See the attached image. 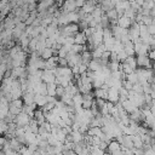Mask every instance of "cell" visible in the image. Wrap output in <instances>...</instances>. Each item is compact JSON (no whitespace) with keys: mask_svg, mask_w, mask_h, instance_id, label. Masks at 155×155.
Instances as JSON below:
<instances>
[{"mask_svg":"<svg viewBox=\"0 0 155 155\" xmlns=\"http://www.w3.org/2000/svg\"><path fill=\"white\" fill-rule=\"evenodd\" d=\"M29 120H30V116L28 115V114H25V113H23V111H21L19 114H17L16 116H15V122H16V125L17 126H24V125H28L29 124Z\"/></svg>","mask_w":155,"mask_h":155,"instance_id":"obj_1","label":"cell"},{"mask_svg":"<svg viewBox=\"0 0 155 155\" xmlns=\"http://www.w3.org/2000/svg\"><path fill=\"white\" fill-rule=\"evenodd\" d=\"M107 101H109V102H111V103H114V104L119 101V91H117V88H115V87H113V86H110V87L108 88V97H107Z\"/></svg>","mask_w":155,"mask_h":155,"instance_id":"obj_2","label":"cell"},{"mask_svg":"<svg viewBox=\"0 0 155 155\" xmlns=\"http://www.w3.org/2000/svg\"><path fill=\"white\" fill-rule=\"evenodd\" d=\"M86 41H87V38H86V35L81 30H79V31H76L74 34V44L84 45V44H86Z\"/></svg>","mask_w":155,"mask_h":155,"instance_id":"obj_3","label":"cell"},{"mask_svg":"<svg viewBox=\"0 0 155 155\" xmlns=\"http://www.w3.org/2000/svg\"><path fill=\"white\" fill-rule=\"evenodd\" d=\"M121 104H122V108L126 110V113H127V114L132 113L134 109H137V108H138V107H136V104H134L131 99H128V98H127L126 101H124Z\"/></svg>","mask_w":155,"mask_h":155,"instance_id":"obj_4","label":"cell"},{"mask_svg":"<svg viewBox=\"0 0 155 155\" xmlns=\"http://www.w3.org/2000/svg\"><path fill=\"white\" fill-rule=\"evenodd\" d=\"M93 94L96 98H103L107 101V97H108V90L105 88H102V87H97V88H93Z\"/></svg>","mask_w":155,"mask_h":155,"instance_id":"obj_5","label":"cell"},{"mask_svg":"<svg viewBox=\"0 0 155 155\" xmlns=\"http://www.w3.org/2000/svg\"><path fill=\"white\" fill-rule=\"evenodd\" d=\"M23 99V103L24 104H31L34 102V92H29V91H24L22 93V97Z\"/></svg>","mask_w":155,"mask_h":155,"instance_id":"obj_6","label":"cell"},{"mask_svg":"<svg viewBox=\"0 0 155 155\" xmlns=\"http://www.w3.org/2000/svg\"><path fill=\"white\" fill-rule=\"evenodd\" d=\"M124 50L127 53V56H134V50H133V41L132 40H127L124 42Z\"/></svg>","mask_w":155,"mask_h":155,"instance_id":"obj_7","label":"cell"},{"mask_svg":"<svg viewBox=\"0 0 155 155\" xmlns=\"http://www.w3.org/2000/svg\"><path fill=\"white\" fill-rule=\"evenodd\" d=\"M33 117L38 121L39 125L45 121V116H44V113H42V110H41L40 107H38L36 109H34V115H33Z\"/></svg>","mask_w":155,"mask_h":155,"instance_id":"obj_8","label":"cell"},{"mask_svg":"<svg viewBox=\"0 0 155 155\" xmlns=\"http://www.w3.org/2000/svg\"><path fill=\"white\" fill-rule=\"evenodd\" d=\"M117 25L121 28H128L131 25V19L127 18L126 16H121L117 18Z\"/></svg>","mask_w":155,"mask_h":155,"instance_id":"obj_9","label":"cell"},{"mask_svg":"<svg viewBox=\"0 0 155 155\" xmlns=\"http://www.w3.org/2000/svg\"><path fill=\"white\" fill-rule=\"evenodd\" d=\"M34 103L38 107H42L46 103V96L40 94V93H34Z\"/></svg>","mask_w":155,"mask_h":155,"instance_id":"obj_10","label":"cell"},{"mask_svg":"<svg viewBox=\"0 0 155 155\" xmlns=\"http://www.w3.org/2000/svg\"><path fill=\"white\" fill-rule=\"evenodd\" d=\"M8 142H10V148L12 149V150H15V151H17L18 153V150H19V148L23 145V144H21L18 140H17V138L16 137H13V138H11V139H8Z\"/></svg>","mask_w":155,"mask_h":155,"instance_id":"obj_11","label":"cell"},{"mask_svg":"<svg viewBox=\"0 0 155 155\" xmlns=\"http://www.w3.org/2000/svg\"><path fill=\"white\" fill-rule=\"evenodd\" d=\"M87 69L88 70H92V71H98L101 69V65H99V63L96 59H91L87 63Z\"/></svg>","mask_w":155,"mask_h":155,"instance_id":"obj_12","label":"cell"},{"mask_svg":"<svg viewBox=\"0 0 155 155\" xmlns=\"http://www.w3.org/2000/svg\"><path fill=\"white\" fill-rule=\"evenodd\" d=\"M67 18H68L69 23H78L79 22V16H78V12H75V11L68 12L67 13Z\"/></svg>","mask_w":155,"mask_h":155,"instance_id":"obj_13","label":"cell"},{"mask_svg":"<svg viewBox=\"0 0 155 155\" xmlns=\"http://www.w3.org/2000/svg\"><path fill=\"white\" fill-rule=\"evenodd\" d=\"M92 59V56H91V51H82L81 52V63H84V64H86L87 65V63L90 62Z\"/></svg>","mask_w":155,"mask_h":155,"instance_id":"obj_14","label":"cell"},{"mask_svg":"<svg viewBox=\"0 0 155 155\" xmlns=\"http://www.w3.org/2000/svg\"><path fill=\"white\" fill-rule=\"evenodd\" d=\"M115 10H127L128 7H130V1L128 0H126V1H117L116 4H115Z\"/></svg>","mask_w":155,"mask_h":155,"instance_id":"obj_15","label":"cell"},{"mask_svg":"<svg viewBox=\"0 0 155 155\" xmlns=\"http://www.w3.org/2000/svg\"><path fill=\"white\" fill-rule=\"evenodd\" d=\"M57 65H58V64H57V62L52 58V56H51L50 58L45 59V68H47V69H54Z\"/></svg>","mask_w":155,"mask_h":155,"instance_id":"obj_16","label":"cell"},{"mask_svg":"<svg viewBox=\"0 0 155 155\" xmlns=\"http://www.w3.org/2000/svg\"><path fill=\"white\" fill-rule=\"evenodd\" d=\"M124 62H125V63H127V64H128L133 70L137 68V63H136V58H134V56H127V57H126V59H125Z\"/></svg>","mask_w":155,"mask_h":155,"instance_id":"obj_17","label":"cell"},{"mask_svg":"<svg viewBox=\"0 0 155 155\" xmlns=\"http://www.w3.org/2000/svg\"><path fill=\"white\" fill-rule=\"evenodd\" d=\"M99 24L102 25V28H108V27L110 28V25H109V18H108V16L105 15V12H103V13H102Z\"/></svg>","mask_w":155,"mask_h":155,"instance_id":"obj_18","label":"cell"},{"mask_svg":"<svg viewBox=\"0 0 155 155\" xmlns=\"http://www.w3.org/2000/svg\"><path fill=\"white\" fill-rule=\"evenodd\" d=\"M52 56V50H51V47H45L41 52H40V57L42 58V59H47V58H50Z\"/></svg>","mask_w":155,"mask_h":155,"instance_id":"obj_19","label":"cell"},{"mask_svg":"<svg viewBox=\"0 0 155 155\" xmlns=\"http://www.w3.org/2000/svg\"><path fill=\"white\" fill-rule=\"evenodd\" d=\"M101 132V127L99 126H93V127H88L86 131V134L88 136H97Z\"/></svg>","mask_w":155,"mask_h":155,"instance_id":"obj_20","label":"cell"},{"mask_svg":"<svg viewBox=\"0 0 155 155\" xmlns=\"http://www.w3.org/2000/svg\"><path fill=\"white\" fill-rule=\"evenodd\" d=\"M70 134H71V138H73V142H74V143L82 140V136H84V134H82L81 132H79V131H71Z\"/></svg>","mask_w":155,"mask_h":155,"instance_id":"obj_21","label":"cell"},{"mask_svg":"<svg viewBox=\"0 0 155 155\" xmlns=\"http://www.w3.org/2000/svg\"><path fill=\"white\" fill-rule=\"evenodd\" d=\"M122 16H126L127 18H130L131 21H133V19H134V16H136V11L132 10L131 7H128L127 10L124 11V15H122Z\"/></svg>","mask_w":155,"mask_h":155,"instance_id":"obj_22","label":"cell"},{"mask_svg":"<svg viewBox=\"0 0 155 155\" xmlns=\"http://www.w3.org/2000/svg\"><path fill=\"white\" fill-rule=\"evenodd\" d=\"M11 10H12V7H11V5L7 2V4H6V5H5L2 8H1V11H0V16L5 18V17H6V16L10 13V11H11Z\"/></svg>","mask_w":155,"mask_h":155,"instance_id":"obj_23","label":"cell"},{"mask_svg":"<svg viewBox=\"0 0 155 155\" xmlns=\"http://www.w3.org/2000/svg\"><path fill=\"white\" fill-rule=\"evenodd\" d=\"M105 15L108 16V18H109V19H115V18H117V12H116L115 7L109 8V10L105 12Z\"/></svg>","mask_w":155,"mask_h":155,"instance_id":"obj_24","label":"cell"},{"mask_svg":"<svg viewBox=\"0 0 155 155\" xmlns=\"http://www.w3.org/2000/svg\"><path fill=\"white\" fill-rule=\"evenodd\" d=\"M38 93L44 94V96H46V94H47V86H46V82L41 81V82L39 84V90H38Z\"/></svg>","mask_w":155,"mask_h":155,"instance_id":"obj_25","label":"cell"},{"mask_svg":"<svg viewBox=\"0 0 155 155\" xmlns=\"http://www.w3.org/2000/svg\"><path fill=\"white\" fill-rule=\"evenodd\" d=\"M22 90L21 88H12L11 90V96H12V99H16V98H21L22 97Z\"/></svg>","mask_w":155,"mask_h":155,"instance_id":"obj_26","label":"cell"},{"mask_svg":"<svg viewBox=\"0 0 155 155\" xmlns=\"http://www.w3.org/2000/svg\"><path fill=\"white\" fill-rule=\"evenodd\" d=\"M122 48H124V44H122L120 40H115V42L113 44V51L119 52V51H121Z\"/></svg>","mask_w":155,"mask_h":155,"instance_id":"obj_27","label":"cell"},{"mask_svg":"<svg viewBox=\"0 0 155 155\" xmlns=\"http://www.w3.org/2000/svg\"><path fill=\"white\" fill-rule=\"evenodd\" d=\"M126 80H128V81H130V82H132V84H134V82H138V78H137V74H136L134 71H132V73L127 74V75H126Z\"/></svg>","mask_w":155,"mask_h":155,"instance_id":"obj_28","label":"cell"},{"mask_svg":"<svg viewBox=\"0 0 155 155\" xmlns=\"http://www.w3.org/2000/svg\"><path fill=\"white\" fill-rule=\"evenodd\" d=\"M8 104H11L13 107H17V108H22V105L24 103H23V99L22 98H16V99H12L11 102H8Z\"/></svg>","mask_w":155,"mask_h":155,"instance_id":"obj_29","label":"cell"},{"mask_svg":"<svg viewBox=\"0 0 155 155\" xmlns=\"http://www.w3.org/2000/svg\"><path fill=\"white\" fill-rule=\"evenodd\" d=\"M36 42H38L36 38H30V40H29V44H28V48H29V51H30V52H31V51H35V47H36Z\"/></svg>","mask_w":155,"mask_h":155,"instance_id":"obj_30","label":"cell"},{"mask_svg":"<svg viewBox=\"0 0 155 155\" xmlns=\"http://www.w3.org/2000/svg\"><path fill=\"white\" fill-rule=\"evenodd\" d=\"M140 23H143V24H145V25H149L150 23H155V22H154V17H150V16H143Z\"/></svg>","mask_w":155,"mask_h":155,"instance_id":"obj_31","label":"cell"},{"mask_svg":"<svg viewBox=\"0 0 155 155\" xmlns=\"http://www.w3.org/2000/svg\"><path fill=\"white\" fill-rule=\"evenodd\" d=\"M35 67L38 69H45V59H42L41 57H39L35 62Z\"/></svg>","mask_w":155,"mask_h":155,"instance_id":"obj_32","label":"cell"},{"mask_svg":"<svg viewBox=\"0 0 155 155\" xmlns=\"http://www.w3.org/2000/svg\"><path fill=\"white\" fill-rule=\"evenodd\" d=\"M116 54H117V58H119V62H124L125 59H126V57H127V53L125 52V50L122 48L121 51H119V52H116Z\"/></svg>","mask_w":155,"mask_h":155,"instance_id":"obj_33","label":"cell"},{"mask_svg":"<svg viewBox=\"0 0 155 155\" xmlns=\"http://www.w3.org/2000/svg\"><path fill=\"white\" fill-rule=\"evenodd\" d=\"M53 137H54V138H56L58 142L63 143V142H64V138H65V134H64V133H63V132L59 130V131H58V132H57V133H56Z\"/></svg>","mask_w":155,"mask_h":155,"instance_id":"obj_34","label":"cell"},{"mask_svg":"<svg viewBox=\"0 0 155 155\" xmlns=\"http://www.w3.org/2000/svg\"><path fill=\"white\" fill-rule=\"evenodd\" d=\"M8 113L13 114V115H17L21 113V108H17V107H13L11 104H8Z\"/></svg>","mask_w":155,"mask_h":155,"instance_id":"obj_35","label":"cell"},{"mask_svg":"<svg viewBox=\"0 0 155 155\" xmlns=\"http://www.w3.org/2000/svg\"><path fill=\"white\" fill-rule=\"evenodd\" d=\"M63 93H64V87L61 86V85H57V86H56V97L59 98Z\"/></svg>","mask_w":155,"mask_h":155,"instance_id":"obj_36","label":"cell"},{"mask_svg":"<svg viewBox=\"0 0 155 155\" xmlns=\"http://www.w3.org/2000/svg\"><path fill=\"white\" fill-rule=\"evenodd\" d=\"M7 70V67H6V63H0V80L4 78V75H5V71Z\"/></svg>","mask_w":155,"mask_h":155,"instance_id":"obj_37","label":"cell"},{"mask_svg":"<svg viewBox=\"0 0 155 155\" xmlns=\"http://www.w3.org/2000/svg\"><path fill=\"white\" fill-rule=\"evenodd\" d=\"M109 61H110V62H119V58H117V54H116L115 51H110Z\"/></svg>","mask_w":155,"mask_h":155,"instance_id":"obj_38","label":"cell"},{"mask_svg":"<svg viewBox=\"0 0 155 155\" xmlns=\"http://www.w3.org/2000/svg\"><path fill=\"white\" fill-rule=\"evenodd\" d=\"M91 104H92V101H87V99H82V102H81V108H84V109H90V107H91Z\"/></svg>","mask_w":155,"mask_h":155,"instance_id":"obj_39","label":"cell"},{"mask_svg":"<svg viewBox=\"0 0 155 155\" xmlns=\"http://www.w3.org/2000/svg\"><path fill=\"white\" fill-rule=\"evenodd\" d=\"M48 145V142L47 139H40L38 142V148H42V149H46V147Z\"/></svg>","mask_w":155,"mask_h":155,"instance_id":"obj_40","label":"cell"},{"mask_svg":"<svg viewBox=\"0 0 155 155\" xmlns=\"http://www.w3.org/2000/svg\"><path fill=\"white\" fill-rule=\"evenodd\" d=\"M147 30L150 35H154L155 34V23H150L149 25H147Z\"/></svg>","mask_w":155,"mask_h":155,"instance_id":"obj_41","label":"cell"},{"mask_svg":"<svg viewBox=\"0 0 155 155\" xmlns=\"http://www.w3.org/2000/svg\"><path fill=\"white\" fill-rule=\"evenodd\" d=\"M78 27H79V30H84L85 28L88 27V24H87L86 21H79V22H78Z\"/></svg>","mask_w":155,"mask_h":155,"instance_id":"obj_42","label":"cell"},{"mask_svg":"<svg viewBox=\"0 0 155 155\" xmlns=\"http://www.w3.org/2000/svg\"><path fill=\"white\" fill-rule=\"evenodd\" d=\"M57 64H58L59 67H67V64H68V61H67L64 57H59V59H58Z\"/></svg>","mask_w":155,"mask_h":155,"instance_id":"obj_43","label":"cell"},{"mask_svg":"<svg viewBox=\"0 0 155 155\" xmlns=\"http://www.w3.org/2000/svg\"><path fill=\"white\" fill-rule=\"evenodd\" d=\"M107 145H108V143H107V142H104V140H101V142L97 144V147H98L99 149H102L104 153H105V150H107Z\"/></svg>","mask_w":155,"mask_h":155,"instance_id":"obj_44","label":"cell"},{"mask_svg":"<svg viewBox=\"0 0 155 155\" xmlns=\"http://www.w3.org/2000/svg\"><path fill=\"white\" fill-rule=\"evenodd\" d=\"M109 54H110V51H103L102 52V54H101V57L99 58H102V59H104V61H109Z\"/></svg>","mask_w":155,"mask_h":155,"instance_id":"obj_45","label":"cell"},{"mask_svg":"<svg viewBox=\"0 0 155 155\" xmlns=\"http://www.w3.org/2000/svg\"><path fill=\"white\" fill-rule=\"evenodd\" d=\"M147 57H148L149 59L154 61V59H155V51H154V50H149V51L147 52Z\"/></svg>","mask_w":155,"mask_h":155,"instance_id":"obj_46","label":"cell"},{"mask_svg":"<svg viewBox=\"0 0 155 155\" xmlns=\"http://www.w3.org/2000/svg\"><path fill=\"white\" fill-rule=\"evenodd\" d=\"M86 70H87V65L84 64V63H80V64H79V74H82V73H85Z\"/></svg>","mask_w":155,"mask_h":155,"instance_id":"obj_47","label":"cell"},{"mask_svg":"<svg viewBox=\"0 0 155 155\" xmlns=\"http://www.w3.org/2000/svg\"><path fill=\"white\" fill-rule=\"evenodd\" d=\"M67 53H68V52H67L63 47H61V48L58 50V52H57V56H58V57H65V56H67Z\"/></svg>","mask_w":155,"mask_h":155,"instance_id":"obj_48","label":"cell"},{"mask_svg":"<svg viewBox=\"0 0 155 155\" xmlns=\"http://www.w3.org/2000/svg\"><path fill=\"white\" fill-rule=\"evenodd\" d=\"M34 18H36V17H31V16H28V17L24 19V23H25V25H30V24L33 23Z\"/></svg>","mask_w":155,"mask_h":155,"instance_id":"obj_49","label":"cell"},{"mask_svg":"<svg viewBox=\"0 0 155 155\" xmlns=\"http://www.w3.org/2000/svg\"><path fill=\"white\" fill-rule=\"evenodd\" d=\"M56 42H58V44L63 45V44H65V38H64V36H62V35H58V38L56 39Z\"/></svg>","mask_w":155,"mask_h":155,"instance_id":"obj_50","label":"cell"},{"mask_svg":"<svg viewBox=\"0 0 155 155\" xmlns=\"http://www.w3.org/2000/svg\"><path fill=\"white\" fill-rule=\"evenodd\" d=\"M70 69H71L73 75L74 74H79V64H74L73 67H70Z\"/></svg>","mask_w":155,"mask_h":155,"instance_id":"obj_51","label":"cell"},{"mask_svg":"<svg viewBox=\"0 0 155 155\" xmlns=\"http://www.w3.org/2000/svg\"><path fill=\"white\" fill-rule=\"evenodd\" d=\"M84 4L87 5V6H96L97 5V1L96 0H85Z\"/></svg>","mask_w":155,"mask_h":155,"instance_id":"obj_52","label":"cell"},{"mask_svg":"<svg viewBox=\"0 0 155 155\" xmlns=\"http://www.w3.org/2000/svg\"><path fill=\"white\" fill-rule=\"evenodd\" d=\"M40 22H41V18H40V17H36V18H34L31 25H33V27H38V25H40Z\"/></svg>","mask_w":155,"mask_h":155,"instance_id":"obj_53","label":"cell"},{"mask_svg":"<svg viewBox=\"0 0 155 155\" xmlns=\"http://www.w3.org/2000/svg\"><path fill=\"white\" fill-rule=\"evenodd\" d=\"M65 42L69 44V45H73V44H74V36H73V35L67 36V38H65Z\"/></svg>","mask_w":155,"mask_h":155,"instance_id":"obj_54","label":"cell"},{"mask_svg":"<svg viewBox=\"0 0 155 155\" xmlns=\"http://www.w3.org/2000/svg\"><path fill=\"white\" fill-rule=\"evenodd\" d=\"M6 140H8V139H6V137H5V136H0V149H2L4 144L6 143Z\"/></svg>","mask_w":155,"mask_h":155,"instance_id":"obj_55","label":"cell"},{"mask_svg":"<svg viewBox=\"0 0 155 155\" xmlns=\"http://www.w3.org/2000/svg\"><path fill=\"white\" fill-rule=\"evenodd\" d=\"M87 24H88V27H92V28H94V27L97 25V22H96V19H94V18H92V19H91V21H90Z\"/></svg>","mask_w":155,"mask_h":155,"instance_id":"obj_56","label":"cell"},{"mask_svg":"<svg viewBox=\"0 0 155 155\" xmlns=\"http://www.w3.org/2000/svg\"><path fill=\"white\" fill-rule=\"evenodd\" d=\"M85 0H75V4H76V7H81L84 5Z\"/></svg>","mask_w":155,"mask_h":155,"instance_id":"obj_57","label":"cell"},{"mask_svg":"<svg viewBox=\"0 0 155 155\" xmlns=\"http://www.w3.org/2000/svg\"><path fill=\"white\" fill-rule=\"evenodd\" d=\"M149 16H150V17H155V7L149 10Z\"/></svg>","mask_w":155,"mask_h":155,"instance_id":"obj_58","label":"cell"},{"mask_svg":"<svg viewBox=\"0 0 155 155\" xmlns=\"http://www.w3.org/2000/svg\"><path fill=\"white\" fill-rule=\"evenodd\" d=\"M5 5H6V4H5V2L2 1V0H0V11H1V8H2V7L5 6Z\"/></svg>","mask_w":155,"mask_h":155,"instance_id":"obj_59","label":"cell"},{"mask_svg":"<svg viewBox=\"0 0 155 155\" xmlns=\"http://www.w3.org/2000/svg\"><path fill=\"white\" fill-rule=\"evenodd\" d=\"M134 1H136V2L138 4V5H142V4L144 2V0H134Z\"/></svg>","mask_w":155,"mask_h":155,"instance_id":"obj_60","label":"cell"},{"mask_svg":"<svg viewBox=\"0 0 155 155\" xmlns=\"http://www.w3.org/2000/svg\"><path fill=\"white\" fill-rule=\"evenodd\" d=\"M35 1H36V2H39V1H41V0H35Z\"/></svg>","mask_w":155,"mask_h":155,"instance_id":"obj_61","label":"cell"},{"mask_svg":"<svg viewBox=\"0 0 155 155\" xmlns=\"http://www.w3.org/2000/svg\"><path fill=\"white\" fill-rule=\"evenodd\" d=\"M0 86H1V80H0Z\"/></svg>","mask_w":155,"mask_h":155,"instance_id":"obj_62","label":"cell"}]
</instances>
